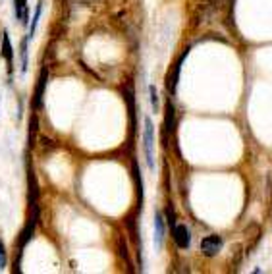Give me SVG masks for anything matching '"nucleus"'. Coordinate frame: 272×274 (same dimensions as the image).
Masks as SVG:
<instances>
[{
    "mask_svg": "<svg viewBox=\"0 0 272 274\" xmlns=\"http://www.w3.org/2000/svg\"><path fill=\"white\" fill-rule=\"evenodd\" d=\"M143 143H145V157H147L149 170H155V127L151 118H145V133H143Z\"/></svg>",
    "mask_w": 272,
    "mask_h": 274,
    "instance_id": "nucleus-1",
    "label": "nucleus"
},
{
    "mask_svg": "<svg viewBox=\"0 0 272 274\" xmlns=\"http://www.w3.org/2000/svg\"><path fill=\"white\" fill-rule=\"evenodd\" d=\"M201 249L207 257H214L218 251L222 249V237L220 236H209L201 241Z\"/></svg>",
    "mask_w": 272,
    "mask_h": 274,
    "instance_id": "nucleus-2",
    "label": "nucleus"
},
{
    "mask_svg": "<svg viewBox=\"0 0 272 274\" xmlns=\"http://www.w3.org/2000/svg\"><path fill=\"white\" fill-rule=\"evenodd\" d=\"M172 232H174V239H176L178 247H182V249H187V247H189V241H191L187 226L186 224H174L172 226Z\"/></svg>",
    "mask_w": 272,
    "mask_h": 274,
    "instance_id": "nucleus-3",
    "label": "nucleus"
},
{
    "mask_svg": "<svg viewBox=\"0 0 272 274\" xmlns=\"http://www.w3.org/2000/svg\"><path fill=\"white\" fill-rule=\"evenodd\" d=\"M2 56L6 58V62H8V68H10V72H12L14 50H12V45H10V37H8V33H4V37H2Z\"/></svg>",
    "mask_w": 272,
    "mask_h": 274,
    "instance_id": "nucleus-4",
    "label": "nucleus"
},
{
    "mask_svg": "<svg viewBox=\"0 0 272 274\" xmlns=\"http://www.w3.org/2000/svg\"><path fill=\"white\" fill-rule=\"evenodd\" d=\"M27 0H14V6H16V16L20 20V24H27V6H25Z\"/></svg>",
    "mask_w": 272,
    "mask_h": 274,
    "instance_id": "nucleus-5",
    "label": "nucleus"
},
{
    "mask_svg": "<svg viewBox=\"0 0 272 274\" xmlns=\"http://www.w3.org/2000/svg\"><path fill=\"white\" fill-rule=\"evenodd\" d=\"M41 12H43V0H39L37 8H35V14H33V24H31V29H29V33H27V37L29 39H33V35H35V29H37L39 20H41Z\"/></svg>",
    "mask_w": 272,
    "mask_h": 274,
    "instance_id": "nucleus-6",
    "label": "nucleus"
},
{
    "mask_svg": "<svg viewBox=\"0 0 272 274\" xmlns=\"http://www.w3.org/2000/svg\"><path fill=\"white\" fill-rule=\"evenodd\" d=\"M162 237H164V224H162V216L159 214L155 218V239H157V245H162Z\"/></svg>",
    "mask_w": 272,
    "mask_h": 274,
    "instance_id": "nucleus-7",
    "label": "nucleus"
},
{
    "mask_svg": "<svg viewBox=\"0 0 272 274\" xmlns=\"http://www.w3.org/2000/svg\"><path fill=\"white\" fill-rule=\"evenodd\" d=\"M27 43H29V37H25L20 45V56H22V72L27 70Z\"/></svg>",
    "mask_w": 272,
    "mask_h": 274,
    "instance_id": "nucleus-8",
    "label": "nucleus"
},
{
    "mask_svg": "<svg viewBox=\"0 0 272 274\" xmlns=\"http://www.w3.org/2000/svg\"><path fill=\"white\" fill-rule=\"evenodd\" d=\"M45 85H47V79H45V72H43V74H41V77H39L37 93H35V97H37V106H41V100H43V91H45Z\"/></svg>",
    "mask_w": 272,
    "mask_h": 274,
    "instance_id": "nucleus-9",
    "label": "nucleus"
},
{
    "mask_svg": "<svg viewBox=\"0 0 272 274\" xmlns=\"http://www.w3.org/2000/svg\"><path fill=\"white\" fill-rule=\"evenodd\" d=\"M149 95H151V106H153V110L159 112V93H157V87H155V85L149 87Z\"/></svg>",
    "mask_w": 272,
    "mask_h": 274,
    "instance_id": "nucleus-10",
    "label": "nucleus"
},
{
    "mask_svg": "<svg viewBox=\"0 0 272 274\" xmlns=\"http://www.w3.org/2000/svg\"><path fill=\"white\" fill-rule=\"evenodd\" d=\"M4 264H6V253H4V245L0 241V268H4Z\"/></svg>",
    "mask_w": 272,
    "mask_h": 274,
    "instance_id": "nucleus-11",
    "label": "nucleus"
}]
</instances>
